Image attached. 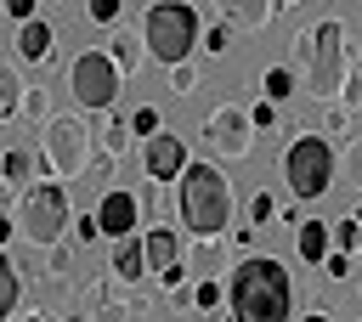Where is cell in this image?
Masks as SVG:
<instances>
[{
	"instance_id": "1",
	"label": "cell",
	"mask_w": 362,
	"mask_h": 322,
	"mask_svg": "<svg viewBox=\"0 0 362 322\" xmlns=\"http://www.w3.org/2000/svg\"><path fill=\"white\" fill-rule=\"evenodd\" d=\"M232 322H288L294 316V277L277 254H243L226 277Z\"/></svg>"
},
{
	"instance_id": "2",
	"label": "cell",
	"mask_w": 362,
	"mask_h": 322,
	"mask_svg": "<svg viewBox=\"0 0 362 322\" xmlns=\"http://www.w3.org/2000/svg\"><path fill=\"white\" fill-rule=\"evenodd\" d=\"M232 209H238V198H232L226 169L209 158H187L175 175V220L187 226V237H226Z\"/></svg>"
},
{
	"instance_id": "3",
	"label": "cell",
	"mask_w": 362,
	"mask_h": 322,
	"mask_svg": "<svg viewBox=\"0 0 362 322\" xmlns=\"http://www.w3.org/2000/svg\"><path fill=\"white\" fill-rule=\"evenodd\" d=\"M294 73H305V85H311V96L322 102V96H339V85H345V68H351V51H345V23H317V28H305L300 40H294V62H288Z\"/></svg>"
},
{
	"instance_id": "4",
	"label": "cell",
	"mask_w": 362,
	"mask_h": 322,
	"mask_svg": "<svg viewBox=\"0 0 362 322\" xmlns=\"http://www.w3.org/2000/svg\"><path fill=\"white\" fill-rule=\"evenodd\" d=\"M11 220H17V232H23L34 249L62 243V232L74 226V215H68V186H62L57 175H40L34 186H23V192H17Z\"/></svg>"
},
{
	"instance_id": "5",
	"label": "cell",
	"mask_w": 362,
	"mask_h": 322,
	"mask_svg": "<svg viewBox=\"0 0 362 322\" xmlns=\"http://www.w3.org/2000/svg\"><path fill=\"white\" fill-rule=\"evenodd\" d=\"M198 40H204V28H198V11L187 0H153L147 6V23H141L147 56H158L164 68H175V62H187L198 51Z\"/></svg>"
},
{
	"instance_id": "6",
	"label": "cell",
	"mask_w": 362,
	"mask_h": 322,
	"mask_svg": "<svg viewBox=\"0 0 362 322\" xmlns=\"http://www.w3.org/2000/svg\"><path fill=\"white\" fill-rule=\"evenodd\" d=\"M334 169H339V158H334V147H328L322 130L294 136L288 153H283V181H288V198H294V203L322 198V192L334 186Z\"/></svg>"
},
{
	"instance_id": "7",
	"label": "cell",
	"mask_w": 362,
	"mask_h": 322,
	"mask_svg": "<svg viewBox=\"0 0 362 322\" xmlns=\"http://www.w3.org/2000/svg\"><path fill=\"white\" fill-rule=\"evenodd\" d=\"M40 164H45V175H57V181L85 175V169H90V124L74 119V113H51V119L40 124Z\"/></svg>"
},
{
	"instance_id": "8",
	"label": "cell",
	"mask_w": 362,
	"mask_h": 322,
	"mask_svg": "<svg viewBox=\"0 0 362 322\" xmlns=\"http://www.w3.org/2000/svg\"><path fill=\"white\" fill-rule=\"evenodd\" d=\"M68 90H74V102H79V107H90V113L113 107L119 62H113L107 51H85V56H74V68H68Z\"/></svg>"
},
{
	"instance_id": "9",
	"label": "cell",
	"mask_w": 362,
	"mask_h": 322,
	"mask_svg": "<svg viewBox=\"0 0 362 322\" xmlns=\"http://www.w3.org/2000/svg\"><path fill=\"white\" fill-rule=\"evenodd\" d=\"M204 141H209L215 153H226V158H249V153H255V124H249L243 107H215V113L204 119Z\"/></svg>"
},
{
	"instance_id": "10",
	"label": "cell",
	"mask_w": 362,
	"mask_h": 322,
	"mask_svg": "<svg viewBox=\"0 0 362 322\" xmlns=\"http://www.w3.org/2000/svg\"><path fill=\"white\" fill-rule=\"evenodd\" d=\"M147 266H153V277L164 282V288H181V277H187V266H181V237H175V226H147Z\"/></svg>"
},
{
	"instance_id": "11",
	"label": "cell",
	"mask_w": 362,
	"mask_h": 322,
	"mask_svg": "<svg viewBox=\"0 0 362 322\" xmlns=\"http://www.w3.org/2000/svg\"><path fill=\"white\" fill-rule=\"evenodd\" d=\"M181 164H187L181 136L153 130V136H147V147H141V169H147V181H175V175H181Z\"/></svg>"
},
{
	"instance_id": "12",
	"label": "cell",
	"mask_w": 362,
	"mask_h": 322,
	"mask_svg": "<svg viewBox=\"0 0 362 322\" xmlns=\"http://www.w3.org/2000/svg\"><path fill=\"white\" fill-rule=\"evenodd\" d=\"M96 220H102V237H130L136 226H141V203H136V192H102V203H96Z\"/></svg>"
},
{
	"instance_id": "13",
	"label": "cell",
	"mask_w": 362,
	"mask_h": 322,
	"mask_svg": "<svg viewBox=\"0 0 362 322\" xmlns=\"http://www.w3.org/2000/svg\"><path fill=\"white\" fill-rule=\"evenodd\" d=\"M215 6H221V17H226L232 28H249V34H255V28H266V23L283 11L277 0H215Z\"/></svg>"
},
{
	"instance_id": "14",
	"label": "cell",
	"mask_w": 362,
	"mask_h": 322,
	"mask_svg": "<svg viewBox=\"0 0 362 322\" xmlns=\"http://www.w3.org/2000/svg\"><path fill=\"white\" fill-rule=\"evenodd\" d=\"M51 51H57L51 23H45V17H28V23L17 28V56H23V62H51Z\"/></svg>"
},
{
	"instance_id": "15",
	"label": "cell",
	"mask_w": 362,
	"mask_h": 322,
	"mask_svg": "<svg viewBox=\"0 0 362 322\" xmlns=\"http://www.w3.org/2000/svg\"><path fill=\"white\" fill-rule=\"evenodd\" d=\"M147 271H153V266H147V243H141L136 232L119 237V243H113V277H119V282H141Z\"/></svg>"
},
{
	"instance_id": "16",
	"label": "cell",
	"mask_w": 362,
	"mask_h": 322,
	"mask_svg": "<svg viewBox=\"0 0 362 322\" xmlns=\"http://www.w3.org/2000/svg\"><path fill=\"white\" fill-rule=\"evenodd\" d=\"M294 249H300V260H305V266H322V260H328V249H334V226H328V220H300Z\"/></svg>"
},
{
	"instance_id": "17",
	"label": "cell",
	"mask_w": 362,
	"mask_h": 322,
	"mask_svg": "<svg viewBox=\"0 0 362 322\" xmlns=\"http://www.w3.org/2000/svg\"><path fill=\"white\" fill-rule=\"evenodd\" d=\"M181 266H187L192 282L198 277H215L221 271V237H192V249H181Z\"/></svg>"
},
{
	"instance_id": "18",
	"label": "cell",
	"mask_w": 362,
	"mask_h": 322,
	"mask_svg": "<svg viewBox=\"0 0 362 322\" xmlns=\"http://www.w3.org/2000/svg\"><path fill=\"white\" fill-rule=\"evenodd\" d=\"M0 175H6V181H11L17 192H23V186H28L34 175H45V164H40V153H28V147H11V153L0 158Z\"/></svg>"
},
{
	"instance_id": "19",
	"label": "cell",
	"mask_w": 362,
	"mask_h": 322,
	"mask_svg": "<svg viewBox=\"0 0 362 322\" xmlns=\"http://www.w3.org/2000/svg\"><path fill=\"white\" fill-rule=\"evenodd\" d=\"M351 119H356L351 102H339V96H322L317 102V130L322 136H351Z\"/></svg>"
},
{
	"instance_id": "20",
	"label": "cell",
	"mask_w": 362,
	"mask_h": 322,
	"mask_svg": "<svg viewBox=\"0 0 362 322\" xmlns=\"http://www.w3.org/2000/svg\"><path fill=\"white\" fill-rule=\"evenodd\" d=\"M17 299H23V277H17L11 254L0 249V322H6V316H17Z\"/></svg>"
},
{
	"instance_id": "21",
	"label": "cell",
	"mask_w": 362,
	"mask_h": 322,
	"mask_svg": "<svg viewBox=\"0 0 362 322\" xmlns=\"http://www.w3.org/2000/svg\"><path fill=\"white\" fill-rule=\"evenodd\" d=\"M141 51H147V45H136V34H130V28H119V34L107 40V56L119 62V73H136V68H141Z\"/></svg>"
},
{
	"instance_id": "22",
	"label": "cell",
	"mask_w": 362,
	"mask_h": 322,
	"mask_svg": "<svg viewBox=\"0 0 362 322\" xmlns=\"http://www.w3.org/2000/svg\"><path fill=\"white\" fill-rule=\"evenodd\" d=\"M260 96H272V102H288V96H294V68H288V62L266 68V73H260Z\"/></svg>"
},
{
	"instance_id": "23",
	"label": "cell",
	"mask_w": 362,
	"mask_h": 322,
	"mask_svg": "<svg viewBox=\"0 0 362 322\" xmlns=\"http://www.w3.org/2000/svg\"><path fill=\"white\" fill-rule=\"evenodd\" d=\"M17 107H23V79L17 68H0V119H17Z\"/></svg>"
},
{
	"instance_id": "24",
	"label": "cell",
	"mask_w": 362,
	"mask_h": 322,
	"mask_svg": "<svg viewBox=\"0 0 362 322\" xmlns=\"http://www.w3.org/2000/svg\"><path fill=\"white\" fill-rule=\"evenodd\" d=\"M339 175H345V186H351V192H362V136L345 147V158H339Z\"/></svg>"
},
{
	"instance_id": "25",
	"label": "cell",
	"mask_w": 362,
	"mask_h": 322,
	"mask_svg": "<svg viewBox=\"0 0 362 322\" xmlns=\"http://www.w3.org/2000/svg\"><path fill=\"white\" fill-rule=\"evenodd\" d=\"M356 271V260H351V249H328V260H322V277L328 282H345Z\"/></svg>"
},
{
	"instance_id": "26",
	"label": "cell",
	"mask_w": 362,
	"mask_h": 322,
	"mask_svg": "<svg viewBox=\"0 0 362 322\" xmlns=\"http://www.w3.org/2000/svg\"><path fill=\"white\" fill-rule=\"evenodd\" d=\"M17 113H23V119H34V124H45V119H51L45 90H28V85H23V107H17Z\"/></svg>"
},
{
	"instance_id": "27",
	"label": "cell",
	"mask_w": 362,
	"mask_h": 322,
	"mask_svg": "<svg viewBox=\"0 0 362 322\" xmlns=\"http://www.w3.org/2000/svg\"><path fill=\"white\" fill-rule=\"evenodd\" d=\"M124 147H130V119H113V124L102 130V153H113V158H119Z\"/></svg>"
},
{
	"instance_id": "28",
	"label": "cell",
	"mask_w": 362,
	"mask_h": 322,
	"mask_svg": "<svg viewBox=\"0 0 362 322\" xmlns=\"http://www.w3.org/2000/svg\"><path fill=\"white\" fill-rule=\"evenodd\" d=\"M266 220H277V198L272 192H255L249 198V226H266Z\"/></svg>"
},
{
	"instance_id": "29",
	"label": "cell",
	"mask_w": 362,
	"mask_h": 322,
	"mask_svg": "<svg viewBox=\"0 0 362 322\" xmlns=\"http://www.w3.org/2000/svg\"><path fill=\"white\" fill-rule=\"evenodd\" d=\"M192 305H198V311H215V305H221V282H215V277H198V282H192Z\"/></svg>"
},
{
	"instance_id": "30",
	"label": "cell",
	"mask_w": 362,
	"mask_h": 322,
	"mask_svg": "<svg viewBox=\"0 0 362 322\" xmlns=\"http://www.w3.org/2000/svg\"><path fill=\"white\" fill-rule=\"evenodd\" d=\"M192 85H198V68H192V56H187V62H175V68H170V90H175V96H187Z\"/></svg>"
},
{
	"instance_id": "31",
	"label": "cell",
	"mask_w": 362,
	"mask_h": 322,
	"mask_svg": "<svg viewBox=\"0 0 362 322\" xmlns=\"http://www.w3.org/2000/svg\"><path fill=\"white\" fill-rule=\"evenodd\" d=\"M249 124H255V130H277V102H272V96H260V102L249 107Z\"/></svg>"
},
{
	"instance_id": "32",
	"label": "cell",
	"mask_w": 362,
	"mask_h": 322,
	"mask_svg": "<svg viewBox=\"0 0 362 322\" xmlns=\"http://www.w3.org/2000/svg\"><path fill=\"white\" fill-rule=\"evenodd\" d=\"M339 102H351V107H362V62H351V68H345V85H339Z\"/></svg>"
},
{
	"instance_id": "33",
	"label": "cell",
	"mask_w": 362,
	"mask_h": 322,
	"mask_svg": "<svg viewBox=\"0 0 362 322\" xmlns=\"http://www.w3.org/2000/svg\"><path fill=\"white\" fill-rule=\"evenodd\" d=\"M204 51H215V56H226V45H232V23H221V28H209L204 40H198Z\"/></svg>"
},
{
	"instance_id": "34",
	"label": "cell",
	"mask_w": 362,
	"mask_h": 322,
	"mask_svg": "<svg viewBox=\"0 0 362 322\" xmlns=\"http://www.w3.org/2000/svg\"><path fill=\"white\" fill-rule=\"evenodd\" d=\"M356 237H362V220L351 215V220H334V243L339 249H356Z\"/></svg>"
},
{
	"instance_id": "35",
	"label": "cell",
	"mask_w": 362,
	"mask_h": 322,
	"mask_svg": "<svg viewBox=\"0 0 362 322\" xmlns=\"http://www.w3.org/2000/svg\"><path fill=\"white\" fill-rule=\"evenodd\" d=\"M158 130V107H136V119H130V136H153Z\"/></svg>"
},
{
	"instance_id": "36",
	"label": "cell",
	"mask_w": 362,
	"mask_h": 322,
	"mask_svg": "<svg viewBox=\"0 0 362 322\" xmlns=\"http://www.w3.org/2000/svg\"><path fill=\"white\" fill-rule=\"evenodd\" d=\"M85 17L90 23H113L119 17V0H85Z\"/></svg>"
},
{
	"instance_id": "37",
	"label": "cell",
	"mask_w": 362,
	"mask_h": 322,
	"mask_svg": "<svg viewBox=\"0 0 362 322\" xmlns=\"http://www.w3.org/2000/svg\"><path fill=\"white\" fill-rule=\"evenodd\" d=\"M74 232H79V243H96V237H102V220H96V215H79Z\"/></svg>"
},
{
	"instance_id": "38",
	"label": "cell",
	"mask_w": 362,
	"mask_h": 322,
	"mask_svg": "<svg viewBox=\"0 0 362 322\" xmlns=\"http://www.w3.org/2000/svg\"><path fill=\"white\" fill-rule=\"evenodd\" d=\"M6 11H11L17 23H28V17H40V0H6Z\"/></svg>"
},
{
	"instance_id": "39",
	"label": "cell",
	"mask_w": 362,
	"mask_h": 322,
	"mask_svg": "<svg viewBox=\"0 0 362 322\" xmlns=\"http://www.w3.org/2000/svg\"><path fill=\"white\" fill-rule=\"evenodd\" d=\"M113 164H119L113 153H96V158H90V175H96V181H107V175H113Z\"/></svg>"
},
{
	"instance_id": "40",
	"label": "cell",
	"mask_w": 362,
	"mask_h": 322,
	"mask_svg": "<svg viewBox=\"0 0 362 322\" xmlns=\"http://www.w3.org/2000/svg\"><path fill=\"white\" fill-rule=\"evenodd\" d=\"M17 232V220H11V209H0V249H6V237Z\"/></svg>"
},
{
	"instance_id": "41",
	"label": "cell",
	"mask_w": 362,
	"mask_h": 322,
	"mask_svg": "<svg viewBox=\"0 0 362 322\" xmlns=\"http://www.w3.org/2000/svg\"><path fill=\"white\" fill-rule=\"evenodd\" d=\"M11 198H17V186H11L6 175H0V209H11Z\"/></svg>"
},
{
	"instance_id": "42",
	"label": "cell",
	"mask_w": 362,
	"mask_h": 322,
	"mask_svg": "<svg viewBox=\"0 0 362 322\" xmlns=\"http://www.w3.org/2000/svg\"><path fill=\"white\" fill-rule=\"evenodd\" d=\"M300 322H334V311H322V305H317V311H305Z\"/></svg>"
},
{
	"instance_id": "43",
	"label": "cell",
	"mask_w": 362,
	"mask_h": 322,
	"mask_svg": "<svg viewBox=\"0 0 362 322\" xmlns=\"http://www.w3.org/2000/svg\"><path fill=\"white\" fill-rule=\"evenodd\" d=\"M28 322H57V316H45V311H34V316H28Z\"/></svg>"
},
{
	"instance_id": "44",
	"label": "cell",
	"mask_w": 362,
	"mask_h": 322,
	"mask_svg": "<svg viewBox=\"0 0 362 322\" xmlns=\"http://www.w3.org/2000/svg\"><path fill=\"white\" fill-rule=\"evenodd\" d=\"M351 260H356V266H362V237H356V249H351Z\"/></svg>"
},
{
	"instance_id": "45",
	"label": "cell",
	"mask_w": 362,
	"mask_h": 322,
	"mask_svg": "<svg viewBox=\"0 0 362 322\" xmlns=\"http://www.w3.org/2000/svg\"><path fill=\"white\" fill-rule=\"evenodd\" d=\"M40 6H45V11H51V6H57V0H40Z\"/></svg>"
},
{
	"instance_id": "46",
	"label": "cell",
	"mask_w": 362,
	"mask_h": 322,
	"mask_svg": "<svg viewBox=\"0 0 362 322\" xmlns=\"http://www.w3.org/2000/svg\"><path fill=\"white\" fill-rule=\"evenodd\" d=\"M0 11H6V0H0Z\"/></svg>"
},
{
	"instance_id": "47",
	"label": "cell",
	"mask_w": 362,
	"mask_h": 322,
	"mask_svg": "<svg viewBox=\"0 0 362 322\" xmlns=\"http://www.w3.org/2000/svg\"><path fill=\"white\" fill-rule=\"evenodd\" d=\"M6 322H17V316H6Z\"/></svg>"
},
{
	"instance_id": "48",
	"label": "cell",
	"mask_w": 362,
	"mask_h": 322,
	"mask_svg": "<svg viewBox=\"0 0 362 322\" xmlns=\"http://www.w3.org/2000/svg\"><path fill=\"white\" fill-rule=\"evenodd\" d=\"M277 6H288V0H277Z\"/></svg>"
}]
</instances>
